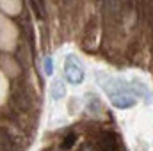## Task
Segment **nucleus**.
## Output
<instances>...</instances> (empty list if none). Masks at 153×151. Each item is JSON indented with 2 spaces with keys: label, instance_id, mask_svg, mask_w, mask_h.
Listing matches in <instances>:
<instances>
[{
  "label": "nucleus",
  "instance_id": "1",
  "mask_svg": "<svg viewBox=\"0 0 153 151\" xmlns=\"http://www.w3.org/2000/svg\"><path fill=\"white\" fill-rule=\"evenodd\" d=\"M96 82L98 85L105 91V94L109 96L111 103L116 109H130L135 105V98L130 93V84L123 78H116L112 75H107L103 71H96Z\"/></svg>",
  "mask_w": 153,
  "mask_h": 151
},
{
  "label": "nucleus",
  "instance_id": "2",
  "mask_svg": "<svg viewBox=\"0 0 153 151\" xmlns=\"http://www.w3.org/2000/svg\"><path fill=\"white\" fill-rule=\"evenodd\" d=\"M64 78L70 82V84H82L84 80V70L80 66V62L76 61L73 55H68L66 59V64H64Z\"/></svg>",
  "mask_w": 153,
  "mask_h": 151
},
{
  "label": "nucleus",
  "instance_id": "3",
  "mask_svg": "<svg viewBox=\"0 0 153 151\" xmlns=\"http://www.w3.org/2000/svg\"><path fill=\"white\" fill-rule=\"evenodd\" d=\"M128 84H130V93H132V96H139L144 103L152 105L153 103V93L148 89L146 84H143V82H139V80H130Z\"/></svg>",
  "mask_w": 153,
  "mask_h": 151
},
{
  "label": "nucleus",
  "instance_id": "4",
  "mask_svg": "<svg viewBox=\"0 0 153 151\" xmlns=\"http://www.w3.org/2000/svg\"><path fill=\"white\" fill-rule=\"evenodd\" d=\"M121 11V4L119 0H103V14L109 20H116L119 16Z\"/></svg>",
  "mask_w": 153,
  "mask_h": 151
},
{
  "label": "nucleus",
  "instance_id": "5",
  "mask_svg": "<svg viewBox=\"0 0 153 151\" xmlns=\"http://www.w3.org/2000/svg\"><path fill=\"white\" fill-rule=\"evenodd\" d=\"M85 101H87V110L93 114V115H100L103 107H102V101L100 98L94 94V93H87L85 94Z\"/></svg>",
  "mask_w": 153,
  "mask_h": 151
},
{
  "label": "nucleus",
  "instance_id": "6",
  "mask_svg": "<svg viewBox=\"0 0 153 151\" xmlns=\"http://www.w3.org/2000/svg\"><path fill=\"white\" fill-rule=\"evenodd\" d=\"M50 94H52L53 100H61V98H64V94H66V87H64V82H62L61 78H57V80L52 82V85H50Z\"/></svg>",
  "mask_w": 153,
  "mask_h": 151
},
{
  "label": "nucleus",
  "instance_id": "7",
  "mask_svg": "<svg viewBox=\"0 0 153 151\" xmlns=\"http://www.w3.org/2000/svg\"><path fill=\"white\" fill-rule=\"evenodd\" d=\"M43 70H45V73L48 76L53 73V61H52V57H45V61H43Z\"/></svg>",
  "mask_w": 153,
  "mask_h": 151
},
{
  "label": "nucleus",
  "instance_id": "8",
  "mask_svg": "<svg viewBox=\"0 0 153 151\" xmlns=\"http://www.w3.org/2000/svg\"><path fill=\"white\" fill-rule=\"evenodd\" d=\"M73 139H75L73 135H68V137H66V142L62 144V148H70V146L73 144Z\"/></svg>",
  "mask_w": 153,
  "mask_h": 151
}]
</instances>
